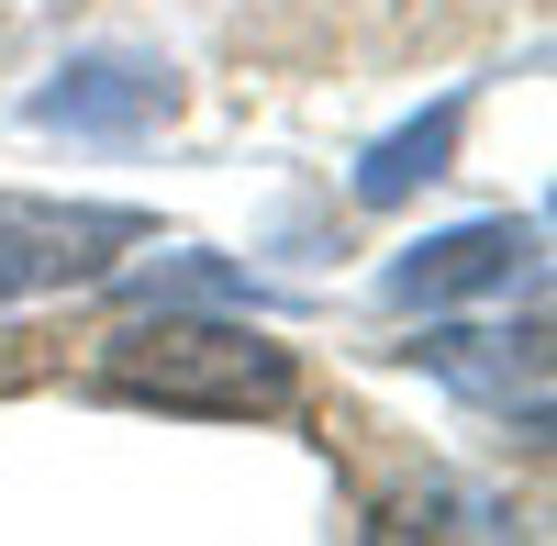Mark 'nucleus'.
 I'll return each instance as SVG.
<instances>
[{"mask_svg":"<svg viewBox=\"0 0 557 546\" xmlns=\"http://www.w3.org/2000/svg\"><path fill=\"white\" fill-rule=\"evenodd\" d=\"M34 112L67 123V134H134V123L168 112V78H157V67H123V57H89L67 89H45Z\"/></svg>","mask_w":557,"mask_h":546,"instance_id":"20e7f679","label":"nucleus"},{"mask_svg":"<svg viewBox=\"0 0 557 546\" xmlns=\"http://www.w3.org/2000/svg\"><path fill=\"white\" fill-rule=\"evenodd\" d=\"M101 380L157 413H278L290 401V346H268L257 324H201V312H157V324L112 335Z\"/></svg>","mask_w":557,"mask_h":546,"instance_id":"f257e3e1","label":"nucleus"},{"mask_svg":"<svg viewBox=\"0 0 557 546\" xmlns=\"http://www.w3.org/2000/svg\"><path fill=\"white\" fill-rule=\"evenodd\" d=\"M424 357H435L457 390H480V401H524V424L546 413V357H535V335H513V357H480V335H435Z\"/></svg>","mask_w":557,"mask_h":546,"instance_id":"39448f33","label":"nucleus"},{"mask_svg":"<svg viewBox=\"0 0 557 546\" xmlns=\"http://www.w3.org/2000/svg\"><path fill=\"white\" fill-rule=\"evenodd\" d=\"M524 223H469V235H435V246H412L391 268V301H457V290H491V280H513L524 268Z\"/></svg>","mask_w":557,"mask_h":546,"instance_id":"7ed1b4c3","label":"nucleus"},{"mask_svg":"<svg viewBox=\"0 0 557 546\" xmlns=\"http://www.w3.org/2000/svg\"><path fill=\"white\" fill-rule=\"evenodd\" d=\"M446 134H457L446 112H435L424 134H391V146H380V157H368V178H357V190H368V201H401V190H412V178H424V167L446 157Z\"/></svg>","mask_w":557,"mask_h":546,"instance_id":"423d86ee","label":"nucleus"},{"mask_svg":"<svg viewBox=\"0 0 557 546\" xmlns=\"http://www.w3.org/2000/svg\"><path fill=\"white\" fill-rule=\"evenodd\" d=\"M134 246L123 212H67V201H0V301L23 290H67L89 268H112Z\"/></svg>","mask_w":557,"mask_h":546,"instance_id":"f03ea898","label":"nucleus"}]
</instances>
